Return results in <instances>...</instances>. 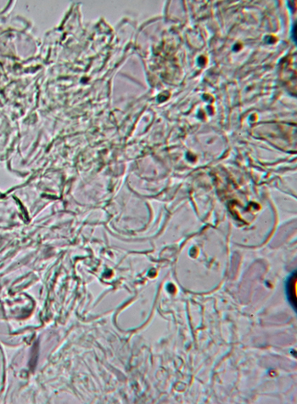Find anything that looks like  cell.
I'll use <instances>...</instances> for the list:
<instances>
[{"label": "cell", "mask_w": 297, "mask_h": 404, "mask_svg": "<svg viewBox=\"0 0 297 404\" xmlns=\"http://www.w3.org/2000/svg\"><path fill=\"white\" fill-rule=\"evenodd\" d=\"M297 270H295L294 273L289 277L287 283H286V294H287L288 299L293 306L295 311H297Z\"/></svg>", "instance_id": "obj_1"}]
</instances>
